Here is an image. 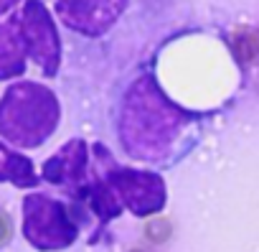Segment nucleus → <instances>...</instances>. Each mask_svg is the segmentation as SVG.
Wrapping results in <instances>:
<instances>
[{"mask_svg": "<svg viewBox=\"0 0 259 252\" xmlns=\"http://www.w3.org/2000/svg\"><path fill=\"white\" fill-rule=\"evenodd\" d=\"M13 6H18V0H0V16H3V13H8Z\"/></svg>", "mask_w": 259, "mask_h": 252, "instance_id": "nucleus-13", "label": "nucleus"}, {"mask_svg": "<svg viewBox=\"0 0 259 252\" xmlns=\"http://www.w3.org/2000/svg\"><path fill=\"white\" fill-rule=\"evenodd\" d=\"M135 252H138V249H135Z\"/></svg>", "mask_w": 259, "mask_h": 252, "instance_id": "nucleus-14", "label": "nucleus"}, {"mask_svg": "<svg viewBox=\"0 0 259 252\" xmlns=\"http://www.w3.org/2000/svg\"><path fill=\"white\" fill-rule=\"evenodd\" d=\"M127 3L130 0H56V13L64 26L94 39L119 21Z\"/></svg>", "mask_w": 259, "mask_h": 252, "instance_id": "nucleus-6", "label": "nucleus"}, {"mask_svg": "<svg viewBox=\"0 0 259 252\" xmlns=\"http://www.w3.org/2000/svg\"><path fill=\"white\" fill-rule=\"evenodd\" d=\"M61 120L56 94L38 82H16L0 97V135L18 148L44 146Z\"/></svg>", "mask_w": 259, "mask_h": 252, "instance_id": "nucleus-2", "label": "nucleus"}, {"mask_svg": "<svg viewBox=\"0 0 259 252\" xmlns=\"http://www.w3.org/2000/svg\"><path fill=\"white\" fill-rule=\"evenodd\" d=\"M145 232H148L150 239L163 242V239H168V234H170V224H168V219H153V222L148 224Z\"/></svg>", "mask_w": 259, "mask_h": 252, "instance_id": "nucleus-11", "label": "nucleus"}, {"mask_svg": "<svg viewBox=\"0 0 259 252\" xmlns=\"http://www.w3.org/2000/svg\"><path fill=\"white\" fill-rule=\"evenodd\" d=\"M26 44L21 36L18 16L8 23H0V82L21 77L26 71Z\"/></svg>", "mask_w": 259, "mask_h": 252, "instance_id": "nucleus-8", "label": "nucleus"}, {"mask_svg": "<svg viewBox=\"0 0 259 252\" xmlns=\"http://www.w3.org/2000/svg\"><path fill=\"white\" fill-rule=\"evenodd\" d=\"M256 51H259V39L251 36V33H244V36L239 39V44H236V54H239V59L249 61V59H254Z\"/></svg>", "mask_w": 259, "mask_h": 252, "instance_id": "nucleus-10", "label": "nucleus"}, {"mask_svg": "<svg viewBox=\"0 0 259 252\" xmlns=\"http://www.w3.org/2000/svg\"><path fill=\"white\" fill-rule=\"evenodd\" d=\"M11 232H13V229H11V222L0 214V244H6V242L11 239Z\"/></svg>", "mask_w": 259, "mask_h": 252, "instance_id": "nucleus-12", "label": "nucleus"}, {"mask_svg": "<svg viewBox=\"0 0 259 252\" xmlns=\"http://www.w3.org/2000/svg\"><path fill=\"white\" fill-rule=\"evenodd\" d=\"M44 181L66 189L74 199L89 184V151L81 138L69 140L61 146L46 163H44Z\"/></svg>", "mask_w": 259, "mask_h": 252, "instance_id": "nucleus-7", "label": "nucleus"}, {"mask_svg": "<svg viewBox=\"0 0 259 252\" xmlns=\"http://www.w3.org/2000/svg\"><path fill=\"white\" fill-rule=\"evenodd\" d=\"M191 120L193 117L188 112L165 97L155 77L145 74L127 89L117 130L124 151L133 158L165 163L178 151V143L186 135Z\"/></svg>", "mask_w": 259, "mask_h": 252, "instance_id": "nucleus-1", "label": "nucleus"}, {"mask_svg": "<svg viewBox=\"0 0 259 252\" xmlns=\"http://www.w3.org/2000/svg\"><path fill=\"white\" fill-rule=\"evenodd\" d=\"M0 181H8L18 189H31L38 184V176L33 171L31 158H26L0 143Z\"/></svg>", "mask_w": 259, "mask_h": 252, "instance_id": "nucleus-9", "label": "nucleus"}, {"mask_svg": "<svg viewBox=\"0 0 259 252\" xmlns=\"http://www.w3.org/2000/svg\"><path fill=\"white\" fill-rule=\"evenodd\" d=\"M18 26L28 56L41 66L46 77H54L61 64V39L49 8L41 0H26V6L18 16Z\"/></svg>", "mask_w": 259, "mask_h": 252, "instance_id": "nucleus-4", "label": "nucleus"}, {"mask_svg": "<svg viewBox=\"0 0 259 252\" xmlns=\"http://www.w3.org/2000/svg\"><path fill=\"white\" fill-rule=\"evenodd\" d=\"M79 234L66 204L46 194H28L23 199V237L44 252L64 249L74 244Z\"/></svg>", "mask_w": 259, "mask_h": 252, "instance_id": "nucleus-3", "label": "nucleus"}, {"mask_svg": "<svg viewBox=\"0 0 259 252\" xmlns=\"http://www.w3.org/2000/svg\"><path fill=\"white\" fill-rule=\"evenodd\" d=\"M107 184L117 194L119 204L130 209L135 217H150L163 211L165 206V181L153 171H138V168H122L114 166L104 173Z\"/></svg>", "mask_w": 259, "mask_h": 252, "instance_id": "nucleus-5", "label": "nucleus"}]
</instances>
